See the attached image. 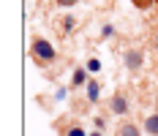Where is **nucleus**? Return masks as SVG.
<instances>
[{"label":"nucleus","mask_w":158,"mask_h":136,"mask_svg":"<svg viewBox=\"0 0 158 136\" xmlns=\"http://www.w3.org/2000/svg\"><path fill=\"white\" fill-rule=\"evenodd\" d=\"M30 55L35 57L38 63H52L55 57H57V52H55V46L49 44L47 38H41V35H35L30 41Z\"/></svg>","instance_id":"f257e3e1"},{"label":"nucleus","mask_w":158,"mask_h":136,"mask_svg":"<svg viewBox=\"0 0 158 136\" xmlns=\"http://www.w3.org/2000/svg\"><path fill=\"white\" fill-rule=\"evenodd\" d=\"M123 63H126V68L131 74H139L144 65V52L142 49H128L126 55H123Z\"/></svg>","instance_id":"f03ea898"},{"label":"nucleus","mask_w":158,"mask_h":136,"mask_svg":"<svg viewBox=\"0 0 158 136\" xmlns=\"http://www.w3.org/2000/svg\"><path fill=\"white\" fill-rule=\"evenodd\" d=\"M109 109L114 112V114H120V117L128 114V95H126V90H117L109 98Z\"/></svg>","instance_id":"7ed1b4c3"},{"label":"nucleus","mask_w":158,"mask_h":136,"mask_svg":"<svg viewBox=\"0 0 158 136\" xmlns=\"http://www.w3.org/2000/svg\"><path fill=\"white\" fill-rule=\"evenodd\" d=\"M114 136H142V134H139V128L134 122H120L117 131H114Z\"/></svg>","instance_id":"20e7f679"},{"label":"nucleus","mask_w":158,"mask_h":136,"mask_svg":"<svg viewBox=\"0 0 158 136\" xmlns=\"http://www.w3.org/2000/svg\"><path fill=\"white\" fill-rule=\"evenodd\" d=\"M98 98H101V84H98L95 79H90V82H87V101H90V104H98Z\"/></svg>","instance_id":"39448f33"},{"label":"nucleus","mask_w":158,"mask_h":136,"mask_svg":"<svg viewBox=\"0 0 158 136\" xmlns=\"http://www.w3.org/2000/svg\"><path fill=\"white\" fill-rule=\"evenodd\" d=\"M144 131L150 136H158V112H153V114L144 120Z\"/></svg>","instance_id":"423d86ee"},{"label":"nucleus","mask_w":158,"mask_h":136,"mask_svg":"<svg viewBox=\"0 0 158 136\" xmlns=\"http://www.w3.org/2000/svg\"><path fill=\"white\" fill-rule=\"evenodd\" d=\"M85 82H87V68H77V71L71 74V84H74V87H82Z\"/></svg>","instance_id":"0eeeda50"},{"label":"nucleus","mask_w":158,"mask_h":136,"mask_svg":"<svg viewBox=\"0 0 158 136\" xmlns=\"http://www.w3.org/2000/svg\"><path fill=\"white\" fill-rule=\"evenodd\" d=\"M63 136H87V134H85V128H82V125H68Z\"/></svg>","instance_id":"6e6552de"},{"label":"nucleus","mask_w":158,"mask_h":136,"mask_svg":"<svg viewBox=\"0 0 158 136\" xmlns=\"http://www.w3.org/2000/svg\"><path fill=\"white\" fill-rule=\"evenodd\" d=\"M87 71H90V74H98V71H101V60H98V57H90V60H87Z\"/></svg>","instance_id":"1a4fd4ad"},{"label":"nucleus","mask_w":158,"mask_h":136,"mask_svg":"<svg viewBox=\"0 0 158 136\" xmlns=\"http://www.w3.org/2000/svg\"><path fill=\"white\" fill-rule=\"evenodd\" d=\"M77 22H74V16H63V27H65V33H71V27H74Z\"/></svg>","instance_id":"9d476101"},{"label":"nucleus","mask_w":158,"mask_h":136,"mask_svg":"<svg viewBox=\"0 0 158 136\" xmlns=\"http://www.w3.org/2000/svg\"><path fill=\"white\" fill-rule=\"evenodd\" d=\"M153 3H156V0H134V6H136V8H150Z\"/></svg>","instance_id":"9b49d317"},{"label":"nucleus","mask_w":158,"mask_h":136,"mask_svg":"<svg viewBox=\"0 0 158 136\" xmlns=\"http://www.w3.org/2000/svg\"><path fill=\"white\" fill-rule=\"evenodd\" d=\"M93 122H95V131H104V125H106L104 117H93Z\"/></svg>","instance_id":"f8f14e48"},{"label":"nucleus","mask_w":158,"mask_h":136,"mask_svg":"<svg viewBox=\"0 0 158 136\" xmlns=\"http://www.w3.org/2000/svg\"><path fill=\"white\" fill-rule=\"evenodd\" d=\"M101 33H104V38H109L112 33H114V27H112V25H104V30H101Z\"/></svg>","instance_id":"ddd939ff"},{"label":"nucleus","mask_w":158,"mask_h":136,"mask_svg":"<svg viewBox=\"0 0 158 136\" xmlns=\"http://www.w3.org/2000/svg\"><path fill=\"white\" fill-rule=\"evenodd\" d=\"M55 3H57V6H74L77 0H55Z\"/></svg>","instance_id":"4468645a"},{"label":"nucleus","mask_w":158,"mask_h":136,"mask_svg":"<svg viewBox=\"0 0 158 136\" xmlns=\"http://www.w3.org/2000/svg\"><path fill=\"white\" fill-rule=\"evenodd\" d=\"M90 136H101V131H95V134H90Z\"/></svg>","instance_id":"2eb2a0df"},{"label":"nucleus","mask_w":158,"mask_h":136,"mask_svg":"<svg viewBox=\"0 0 158 136\" xmlns=\"http://www.w3.org/2000/svg\"><path fill=\"white\" fill-rule=\"evenodd\" d=\"M156 46H158V33H156Z\"/></svg>","instance_id":"dca6fc26"}]
</instances>
